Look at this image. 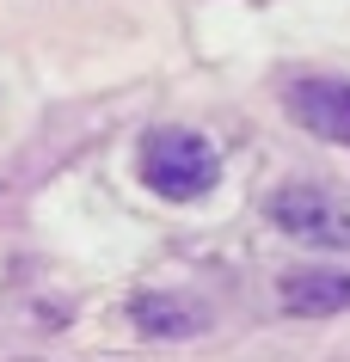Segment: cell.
Here are the masks:
<instances>
[{
    "instance_id": "5",
    "label": "cell",
    "mask_w": 350,
    "mask_h": 362,
    "mask_svg": "<svg viewBox=\"0 0 350 362\" xmlns=\"http://www.w3.org/2000/svg\"><path fill=\"white\" fill-rule=\"evenodd\" d=\"M129 320L141 332H154V338H191L197 325H203V313L191 301H178V295H136L129 301Z\"/></svg>"
},
{
    "instance_id": "2",
    "label": "cell",
    "mask_w": 350,
    "mask_h": 362,
    "mask_svg": "<svg viewBox=\"0 0 350 362\" xmlns=\"http://www.w3.org/2000/svg\"><path fill=\"white\" fill-rule=\"evenodd\" d=\"M276 233H295V240H308V246H350V203L326 191V185H276L271 203H264Z\"/></svg>"
},
{
    "instance_id": "4",
    "label": "cell",
    "mask_w": 350,
    "mask_h": 362,
    "mask_svg": "<svg viewBox=\"0 0 350 362\" xmlns=\"http://www.w3.org/2000/svg\"><path fill=\"white\" fill-rule=\"evenodd\" d=\"M276 301L289 313H344L350 307V276L344 270H295L276 283Z\"/></svg>"
},
{
    "instance_id": "3",
    "label": "cell",
    "mask_w": 350,
    "mask_h": 362,
    "mask_svg": "<svg viewBox=\"0 0 350 362\" xmlns=\"http://www.w3.org/2000/svg\"><path fill=\"white\" fill-rule=\"evenodd\" d=\"M289 117L320 141L350 148V86L344 80H295L289 86Z\"/></svg>"
},
{
    "instance_id": "1",
    "label": "cell",
    "mask_w": 350,
    "mask_h": 362,
    "mask_svg": "<svg viewBox=\"0 0 350 362\" xmlns=\"http://www.w3.org/2000/svg\"><path fill=\"white\" fill-rule=\"evenodd\" d=\"M141 178H148V191H160L166 203H197V197L215 191L221 160H215V148L197 129L166 123V129L141 135Z\"/></svg>"
}]
</instances>
